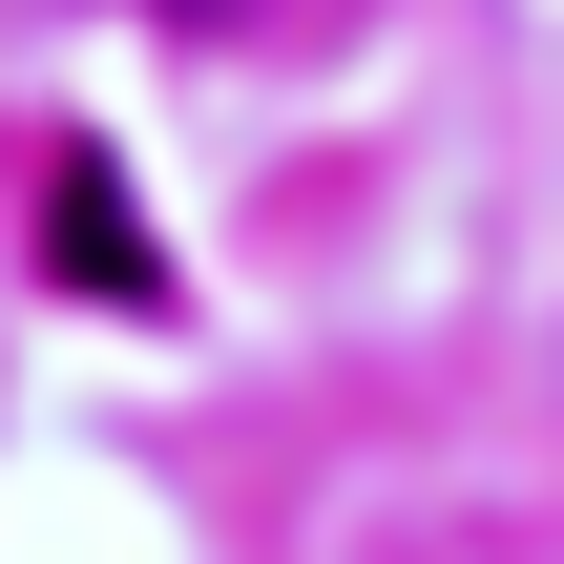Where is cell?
I'll list each match as a JSON object with an SVG mask.
<instances>
[{"label": "cell", "instance_id": "cell-1", "mask_svg": "<svg viewBox=\"0 0 564 564\" xmlns=\"http://www.w3.org/2000/svg\"><path fill=\"white\" fill-rule=\"evenodd\" d=\"M42 230H63V293H167V251L126 230V188H105V147H63V188H42Z\"/></svg>", "mask_w": 564, "mask_h": 564}, {"label": "cell", "instance_id": "cell-2", "mask_svg": "<svg viewBox=\"0 0 564 564\" xmlns=\"http://www.w3.org/2000/svg\"><path fill=\"white\" fill-rule=\"evenodd\" d=\"M167 21H272V0H167Z\"/></svg>", "mask_w": 564, "mask_h": 564}]
</instances>
